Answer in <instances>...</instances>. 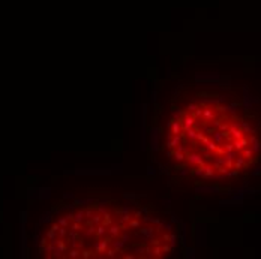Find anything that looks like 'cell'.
<instances>
[{"label":"cell","mask_w":261,"mask_h":259,"mask_svg":"<svg viewBox=\"0 0 261 259\" xmlns=\"http://www.w3.org/2000/svg\"><path fill=\"white\" fill-rule=\"evenodd\" d=\"M185 114V136L192 152L183 159L206 177H230L246 169L257 155V135L249 122L228 106L209 102Z\"/></svg>","instance_id":"obj_1"}]
</instances>
